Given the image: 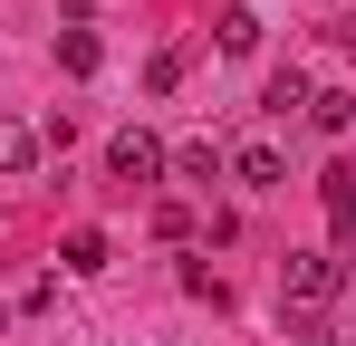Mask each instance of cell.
<instances>
[{
	"label": "cell",
	"instance_id": "12",
	"mask_svg": "<svg viewBox=\"0 0 356 346\" xmlns=\"http://www.w3.org/2000/svg\"><path fill=\"white\" fill-rule=\"evenodd\" d=\"M58 58H67V77H87V67H97V39H87V29H67Z\"/></svg>",
	"mask_w": 356,
	"mask_h": 346
},
{
	"label": "cell",
	"instance_id": "5",
	"mask_svg": "<svg viewBox=\"0 0 356 346\" xmlns=\"http://www.w3.org/2000/svg\"><path fill=\"white\" fill-rule=\"evenodd\" d=\"M318 192H327V222L356 231V164H327V173H318Z\"/></svg>",
	"mask_w": 356,
	"mask_h": 346
},
{
	"label": "cell",
	"instance_id": "8",
	"mask_svg": "<svg viewBox=\"0 0 356 346\" xmlns=\"http://www.w3.org/2000/svg\"><path fill=\"white\" fill-rule=\"evenodd\" d=\"M164 173H183V183H212V173H222V145H174V154H164Z\"/></svg>",
	"mask_w": 356,
	"mask_h": 346
},
{
	"label": "cell",
	"instance_id": "1",
	"mask_svg": "<svg viewBox=\"0 0 356 346\" xmlns=\"http://www.w3.org/2000/svg\"><path fill=\"white\" fill-rule=\"evenodd\" d=\"M347 288H356V260H337V250H289V270H280V308L318 318V308L347 298Z\"/></svg>",
	"mask_w": 356,
	"mask_h": 346
},
{
	"label": "cell",
	"instance_id": "13",
	"mask_svg": "<svg viewBox=\"0 0 356 346\" xmlns=\"http://www.w3.org/2000/svg\"><path fill=\"white\" fill-rule=\"evenodd\" d=\"M298 346H337V337H327V327H308V337H298Z\"/></svg>",
	"mask_w": 356,
	"mask_h": 346
},
{
	"label": "cell",
	"instance_id": "2",
	"mask_svg": "<svg viewBox=\"0 0 356 346\" xmlns=\"http://www.w3.org/2000/svg\"><path fill=\"white\" fill-rule=\"evenodd\" d=\"M106 183H164V145L145 135V125H125V135H106Z\"/></svg>",
	"mask_w": 356,
	"mask_h": 346
},
{
	"label": "cell",
	"instance_id": "4",
	"mask_svg": "<svg viewBox=\"0 0 356 346\" xmlns=\"http://www.w3.org/2000/svg\"><path fill=\"white\" fill-rule=\"evenodd\" d=\"M308 125H318V135H347L356 125V87H318V97H308Z\"/></svg>",
	"mask_w": 356,
	"mask_h": 346
},
{
	"label": "cell",
	"instance_id": "6",
	"mask_svg": "<svg viewBox=\"0 0 356 346\" xmlns=\"http://www.w3.org/2000/svg\"><path fill=\"white\" fill-rule=\"evenodd\" d=\"M58 270H67V279H97V270H106V231H67Z\"/></svg>",
	"mask_w": 356,
	"mask_h": 346
},
{
	"label": "cell",
	"instance_id": "7",
	"mask_svg": "<svg viewBox=\"0 0 356 346\" xmlns=\"http://www.w3.org/2000/svg\"><path fill=\"white\" fill-rule=\"evenodd\" d=\"M39 154H49V145H39L29 125H10V115H0V173H29Z\"/></svg>",
	"mask_w": 356,
	"mask_h": 346
},
{
	"label": "cell",
	"instance_id": "3",
	"mask_svg": "<svg viewBox=\"0 0 356 346\" xmlns=\"http://www.w3.org/2000/svg\"><path fill=\"white\" fill-rule=\"evenodd\" d=\"M232 173H241V192H280V183H289L280 145H241V154H232Z\"/></svg>",
	"mask_w": 356,
	"mask_h": 346
},
{
	"label": "cell",
	"instance_id": "11",
	"mask_svg": "<svg viewBox=\"0 0 356 346\" xmlns=\"http://www.w3.org/2000/svg\"><path fill=\"white\" fill-rule=\"evenodd\" d=\"M183 67H193V49H154V67H145V87H154V97H174V87H183Z\"/></svg>",
	"mask_w": 356,
	"mask_h": 346
},
{
	"label": "cell",
	"instance_id": "9",
	"mask_svg": "<svg viewBox=\"0 0 356 346\" xmlns=\"http://www.w3.org/2000/svg\"><path fill=\"white\" fill-rule=\"evenodd\" d=\"M222 49H232V58L260 49V10H222Z\"/></svg>",
	"mask_w": 356,
	"mask_h": 346
},
{
	"label": "cell",
	"instance_id": "10",
	"mask_svg": "<svg viewBox=\"0 0 356 346\" xmlns=\"http://www.w3.org/2000/svg\"><path fill=\"white\" fill-rule=\"evenodd\" d=\"M308 97H318V87H308V77H298V67H280V77H270V115H308Z\"/></svg>",
	"mask_w": 356,
	"mask_h": 346
}]
</instances>
